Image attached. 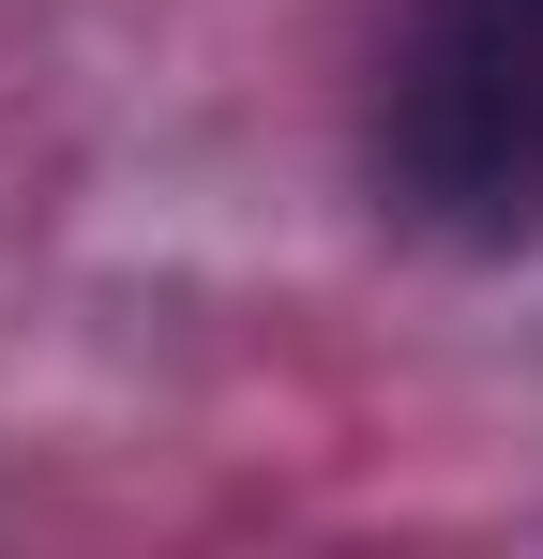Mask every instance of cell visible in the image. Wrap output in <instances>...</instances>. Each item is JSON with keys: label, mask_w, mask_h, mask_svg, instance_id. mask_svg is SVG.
<instances>
[{"label": "cell", "mask_w": 543, "mask_h": 559, "mask_svg": "<svg viewBox=\"0 0 543 559\" xmlns=\"http://www.w3.org/2000/svg\"><path fill=\"white\" fill-rule=\"evenodd\" d=\"M377 197L468 258L543 242V0H408L393 15Z\"/></svg>", "instance_id": "1"}]
</instances>
